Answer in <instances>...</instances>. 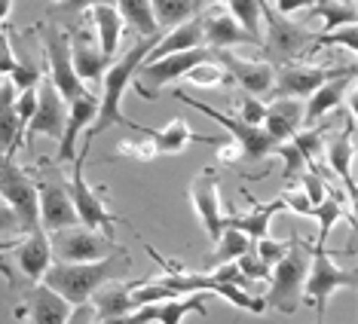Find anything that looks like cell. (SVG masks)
Returning a JSON list of instances; mask_svg holds the SVG:
<instances>
[{"mask_svg":"<svg viewBox=\"0 0 358 324\" xmlns=\"http://www.w3.org/2000/svg\"><path fill=\"white\" fill-rule=\"evenodd\" d=\"M37 108V86L34 89H22V92H15V113H19V123L22 128L28 126V119H31V113H34ZM25 135V132H22Z\"/></svg>","mask_w":358,"mask_h":324,"instance_id":"cell-47","label":"cell"},{"mask_svg":"<svg viewBox=\"0 0 358 324\" xmlns=\"http://www.w3.org/2000/svg\"><path fill=\"white\" fill-rule=\"evenodd\" d=\"M25 233L28 230H25V223L19 221V214L0 199V239H19V236H25Z\"/></svg>","mask_w":358,"mask_h":324,"instance_id":"cell-44","label":"cell"},{"mask_svg":"<svg viewBox=\"0 0 358 324\" xmlns=\"http://www.w3.org/2000/svg\"><path fill=\"white\" fill-rule=\"evenodd\" d=\"M13 68H15V52H13L10 34H3V31H0V74L10 77Z\"/></svg>","mask_w":358,"mask_h":324,"instance_id":"cell-50","label":"cell"},{"mask_svg":"<svg viewBox=\"0 0 358 324\" xmlns=\"http://www.w3.org/2000/svg\"><path fill=\"white\" fill-rule=\"evenodd\" d=\"M300 190L306 193L309 205H319V202L324 199V193H328V187H324V175H319V172H303Z\"/></svg>","mask_w":358,"mask_h":324,"instance_id":"cell-46","label":"cell"},{"mask_svg":"<svg viewBox=\"0 0 358 324\" xmlns=\"http://www.w3.org/2000/svg\"><path fill=\"white\" fill-rule=\"evenodd\" d=\"M260 15L266 19V34L260 40V50H264L266 61H270L273 68L306 59L309 46H313V40H315V31H309L306 25L294 22L291 15L275 13L270 6V0H264V13Z\"/></svg>","mask_w":358,"mask_h":324,"instance_id":"cell-4","label":"cell"},{"mask_svg":"<svg viewBox=\"0 0 358 324\" xmlns=\"http://www.w3.org/2000/svg\"><path fill=\"white\" fill-rule=\"evenodd\" d=\"M117 153L120 156H129V159H138V162H150L159 156L157 144H153L150 135H141V138H126V141L117 144Z\"/></svg>","mask_w":358,"mask_h":324,"instance_id":"cell-40","label":"cell"},{"mask_svg":"<svg viewBox=\"0 0 358 324\" xmlns=\"http://www.w3.org/2000/svg\"><path fill=\"white\" fill-rule=\"evenodd\" d=\"M0 199L19 214L25 230H40V208H37V181L25 168L15 165L13 156H0Z\"/></svg>","mask_w":358,"mask_h":324,"instance_id":"cell-12","label":"cell"},{"mask_svg":"<svg viewBox=\"0 0 358 324\" xmlns=\"http://www.w3.org/2000/svg\"><path fill=\"white\" fill-rule=\"evenodd\" d=\"M315 0H270V6L275 13H282V15H294L300 10H309Z\"/></svg>","mask_w":358,"mask_h":324,"instance_id":"cell-51","label":"cell"},{"mask_svg":"<svg viewBox=\"0 0 358 324\" xmlns=\"http://www.w3.org/2000/svg\"><path fill=\"white\" fill-rule=\"evenodd\" d=\"M113 3H117V13L123 15L126 25H132L141 37L159 34V25L150 10V0H113Z\"/></svg>","mask_w":358,"mask_h":324,"instance_id":"cell-34","label":"cell"},{"mask_svg":"<svg viewBox=\"0 0 358 324\" xmlns=\"http://www.w3.org/2000/svg\"><path fill=\"white\" fill-rule=\"evenodd\" d=\"M132 288L135 281H108L95 290V303H92V312L95 318H117V315H126V312H135V303H132Z\"/></svg>","mask_w":358,"mask_h":324,"instance_id":"cell-29","label":"cell"},{"mask_svg":"<svg viewBox=\"0 0 358 324\" xmlns=\"http://www.w3.org/2000/svg\"><path fill=\"white\" fill-rule=\"evenodd\" d=\"M343 74H355L352 61L343 64V68H337V64H331V68H315V64H291V61L279 64L266 101L270 98H309L322 83H328L334 77H343Z\"/></svg>","mask_w":358,"mask_h":324,"instance_id":"cell-11","label":"cell"},{"mask_svg":"<svg viewBox=\"0 0 358 324\" xmlns=\"http://www.w3.org/2000/svg\"><path fill=\"white\" fill-rule=\"evenodd\" d=\"M92 3H104V0H68V3H64V6H68L71 13H86ZM108 3H110V0H108Z\"/></svg>","mask_w":358,"mask_h":324,"instance_id":"cell-54","label":"cell"},{"mask_svg":"<svg viewBox=\"0 0 358 324\" xmlns=\"http://www.w3.org/2000/svg\"><path fill=\"white\" fill-rule=\"evenodd\" d=\"M206 3L208 0H150V10H153V19H157L159 31H169L187 19H193L196 13H202Z\"/></svg>","mask_w":358,"mask_h":324,"instance_id":"cell-31","label":"cell"},{"mask_svg":"<svg viewBox=\"0 0 358 324\" xmlns=\"http://www.w3.org/2000/svg\"><path fill=\"white\" fill-rule=\"evenodd\" d=\"M242 196H245L251 205V212L248 214H233V226L239 233H245V236L251 239V242H257V239H264V236H270V223H273V217L282 212V199H273V202H260V199H255L248 190H242Z\"/></svg>","mask_w":358,"mask_h":324,"instance_id":"cell-27","label":"cell"},{"mask_svg":"<svg viewBox=\"0 0 358 324\" xmlns=\"http://www.w3.org/2000/svg\"><path fill=\"white\" fill-rule=\"evenodd\" d=\"M40 43H43V59L50 64V80L62 92L64 101H74L86 92V83L77 77L74 64H71V34L59 25H43L40 28Z\"/></svg>","mask_w":358,"mask_h":324,"instance_id":"cell-10","label":"cell"},{"mask_svg":"<svg viewBox=\"0 0 358 324\" xmlns=\"http://www.w3.org/2000/svg\"><path fill=\"white\" fill-rule=\"evenodd\" d=\"M324 187H328V181H324ZM331 190V187H328ZM313 217L319 221V239H315V245L324 248V242H328L334 223L340 221V217H346L349 223L355 226V214H352V202H343V196H340V190H331L324 193V199L319 202V205H313Z\"/></svg>","mask_w":358,"mask_h":324,"instance_id":"cell-28","label":"cell"},{"mask_svg":"<svg viewBox=\"0 0 358 324\" xmlns=\"http://www.w3.org/2000/svg\"><path fill=\"white\" fill-rule=\"evenodd\" d=\"M50 248H52V260H62V263H89V260H101V257L117 254V251H126L117 245V239L104 236L101 230L77 226V223L55 230L50 239Z\"/></svg>","mask_w":358,"mask_h":324,"instance_id":"cell-8","label":"cell"},{"mask_svg":"<svg viewBox=\"0 0 358 324\" xmlns=\"http://www.w3.org/2000/svg\"><path fill=\"white\" fill-rule=\"evenodd\" d=\"M227 10L251 37L264 40V28H260V22H264V15H260L264 13V0H227Z\"/></svg>","mask_w":358,"mask_h":324,"instance_id":"cell-37","label":"cell"},{"mask_svg":"<svg viewBox=\"0 0 358 324\" xmlns=\"http://www.w3.org/2000/svg\"><path fill=\"white\" fill-rule=\"evenodd\" d=\"M52 3H59V6H64V3H68V0H52Z\"/></svg>","mask_w":358,"mask_h":324,"instance_id":"cell-57","label":"cell"},{"mask_svg":"<svg viewBox=\"0 0 358 324\" xmlns=\"http://www.w3.org/2000/svg\"><path fill=\"white\" fill-rule=\"evenodd\" d=\"M25 306L31 315V324H64L74 306L68 303L62 294H55L52 288H46L43 281L28 288L25 294Z\"/></svg>","mask_w":358,"mask_h":324,"instance_id":"cell-24","label":"cell"},{"mask_svg":"<svg viewBox=\"0 0 358 324\" xmlns=\"http://www.w3.org/2000/svg\"><path fill=\"white\" fill-rule=\"evenodd\" d=\"M324 162H328L331 175L343 181L346 199L355 202V172H352V162H355V113L352 110H343V128L331 138V144H324Z\"/></svg>","mask_w":358,"mask_h":324,"instance_id":"cell-18","label":"cell"},{"mask_svg":"<svg viewBox=\"0 0 358 324\" xmlns=\"http://www.w3.org/2000/svg\"><path fill=\"white\" fill-rule=\"evenodd\" d=\"M352 83H355V74H343V77H334L328 83H322L303 104V123L315 126L319 119L328 117L331 110L343 108V98H346L349 89H352Z\"/></svg>","mask_w":358,"mask_h":324,"instance_id":"cell-23","label":"cell"},{"mask_svg":"<svg viewBox=\"0 0 358 324\" xmlns=\"http://www.w3.org/2000/svg\"><path fill=\"white\" fill-rule=\"evenodd\" d=\"M309 270V245L300 236L291 239L288 254L270 270V290H266V309L282 315H294L300 300H303V279Z\"/></svg>","mask_w":358,"mask_h":324,"instance_id":"cell-3","label":"cell"},{"mask_svg":"<svg viewBox=\"0 0 358 324\" xmlns=\"http://www.w3.org/2000/svg\"><path fill=\"white\" fill-rule=\"evenodd\" d=\"M148 135L153 138L157 150H159V153H169V156H175V153H184L190 141H199V144H217L215 138H208V135H193V132H190V126H187L181 117L172 119V123L162 126V128H148Z\"/></svg>","mask_w":358,"mask_h":324,"instance_id":"cell-30","label":"cell"},{"mask_svg":"<svg viewBox=\"0 0 358 324\" xmlns=\"http://www.w3.org/2000/svg\"><path fill=\"white\" fill-rule=\"evenodd\" d=\"M40 77H43V71H40L34 61L15 59V68L10 71V77H6V80L15 86V92H22V89H34L40 83Z\"/></svg>","mask_w":358,"mask_h":324,"instance_id":"cell-42","label":"cell"},{"mask_svg":"<svg viewBox=\"0 0 358 324\" xmlns=\"http://www.w3.org/2000/svg\"><path fill=\"white\" fill-rule=\"evenodd\" d=\"M92 324H153V306H141V309L117 315V318H95Z\"/></svg>","mask_w":358,"mask_h":324,"instance_id":"cell-48","label":"cell"},{"mask_svg":"<svg viewBox=\"0 0 358 324\" xmlns=\"http://www.w3.org/2000/svg\"><path fill=\"white\" fill-rule=\"evenodd\" d=\"M211 61H217L227 74L233 77V83L245 92L266 98L275 80V68L266 59H239L233 50H211Z\"/></svg>","mask_w":358,"mask_h":324,"instance_id":"cell-16","label":"cell"},{"mask_svg":"<svg viewBox=\"0 0 358 324\" xmlns=\"http://www.w3.org/2000/svg\"><path fill=\"white\" fill-rule=\"evenodd\" d=\"M19 272L25 275L28 285H37L43 279V272L50 270L52 263V248H50V239H46L43 230H31L25 233V239L15 242V248L10 251Z\"/></svg>","mask_w":358,"mask_h":324,"instance_id":"cell-20","label":"cell"},{"mask_svg":"<svg viewBox=\"0 0 358 324\" xmlns=\"http://www.w3.org/2000/svg\"><path fill=\"white\" fill-rule=\"evenodd\" d=\"M184 83L193 86V89H215V86H236L233 77L227 74V71L221 68V64L215 61H199L193 64L190 71H184Z\"/></svg>","mask_w":358,"mask_h":324,"instance_id":"cell-36","label":"cell"},{"mask_svg":"<svg viewBox=\"0 0 358 324\" xmlns=\"http://www.w3.org/2000/svg\"><path fill=\"white\" fill-rule=\"evenodd\" d=\"M275 156H282L285 159V181H291V177H297V175H303V168H306V162L303 156H300V150L291 144V138L288 141H279V147H275Z\"/></svg>","mask_w":358,"mask_h":324,"instance_id":"cell-43","label":"cell"},{"mask_svg":"<svg viewBox=\"0 0 358 324\" xmlns=\"http://www.w3.org/2000/svg\"><path fill=\"white\" fill-rule=\"evenodd\" d=\"M132 270V257L129 251H117L110 257H101V260H89V263H62L55 260L50 263V270L43 272V285L52 288L55 294H62L71 306L89 303L92 294L108 281H120L123 275Z\"/></svg>","mask_w":358,"mask_h":324,"instance_id":"cell-2","label":"cell"},{"mask_svg":"<svg viewBox=\"0 0 358 324\" xmlns=\"http://www.w3.org/2000/svg\"><path fill=\"white\" fill-rule=\"evenodd\" d=\"M175 98H178V101H184L187 108L206 113V117H208V119H215L217 126H224L227 132H230L233 141L242 147V162H260V159L273 156L275 147H279V141H275V138L266 132L264 126H248V123H242L239 117H230V113L215 110L211 104H202V101H196L193 95H187V92H175Z\"/></svg>","mask_w":358,"mask_h":324,"instance_id":"cell-6","label":"cell"},{"mask_svg":"<svg viewBox=\"0 0 358 324\" xmlns=\"http://www.w3.org/2000/svg\"><path fill=\"white\" fill-rule=\"evenodd\" d=\"M10 10H13V0H0V25L10 19Z\"/></svg>","mask_w":358,"mask_h":324,"instance_id":"cell-55","label":"cell"},{"mask_svg":"<svg viewBox=\"0 0 358 324\" xmlns=\"http://www.w3.org/2000/svg\"><path fill=\"white\" fill-rule=\"evenodd\" d=\"M291 144L300 150L309 172H322V162H324V126H309L303 132L291 135Z\"/></svg>","mask_w":358,"mask_h":324,"instance_id":"cell-33","label":"cell"},{"mask_svg":"<svg viewBox=\"0 0 358 324\" xmlns=\"http://www.w3.org/2000/svg\"><path fill=\"white\" fill-rule=\"evenodd\" d=\"M92 321H95L92 303H80V306L71 309V315H68V321H64V324H92Z\"/></svg>","mask_w":358,"mask_h":324,"instance_id":"cell-53","label":"cell"},{"mask_svg":"<svg viewBox=\"0 0 358 324\" xmlns=\"http://www.w3.org/2000/svg\"><path fill=\"white\" fill-rule=\"evenodd\" d=\"M309 13H315L324 22L322 34H328L334 28H343V25H355V19H358L355 0H315L309 6Z\"/></svg>","mask_w":358,"mask_h":324,"instance_id":"cell-32","label":"cell"},{"mask_svg":"<svg viewBox=\"0 0 358 324\" xmlns=\"http://www.w3.org/2000/svg\"><path fill=\"white\" fill-rule=\"evenodd\" d=\"M358 285L355 270H340L334 266L331 254L319 245H309V270L303 279V300L315 309V321L324 324L328 315V300L334 290H352Z\"/></svg>","mask_w":358,"mask_h":324,"instance_id":"cell-5","label":"cell"},{"mask_svg":"<svg viewBox=\"0 0 358 324\" xmlns=\"http://www.w3.org/2000/svg\"><path fill=\"white\" fill-rule=\"evenodd\" d=\"M202 19V46L208 50H233V46H260L257 37H251L245 28L230 15L227 3H211L208 10L199 13Z\"/></svg>","mask_w":358,"mask_h":324,"instance_id":"cell-17","label":"cell"},{"mask_svg":"<svg viewBox=\"0 0 358 324\" xmlns=\"http://www.w3.org/2000/svg\"><path fill=\"white\" fill-rule=\"evenodd\" d=\"M37 208H40V230L43 233H55L62 226L80 223L74 202H71V187L55 168L46 172L43 181H37Z\"/></svg>","mask_w":358,"mask_h":324,"instance_id":"cell-14","label":"cell"},{"mask_svg":"<svg viewBox=\"0 0 358 324\" xmlns=\"http://www.w3.org/2000/svg\"><path fill=\"white\" fill-rule=\"evenodd\" d=\"M159 37H162V31L159 34H150V37H141L132 50L123 52L120 59H113L108 64V71H104V77H101L99 113H95V119H92V126H89L86 138H92L95 141V135H101L104 128H110V126H126V128H132V132H138V135H148V128L132 123V119L123 113V95H126V89L132 86V77H135L138 64L144 61V55L153 50V43H157Z\"/></svg>","mask_w":358,"mask_h":324,"instance_id":"cell-1","label":"cell"},{"mask_svg":"<svg viewBox=\"0 0 358 324\" xmlns=\"http://www.w3.org/2000/svg\"><path fill=\"white\" fill-rule=\"evenodd\" d=\"M264 126L275 141H288L303 126V98H270L264 101Z\"/></svg>","mask_w":358,"mask_h":324,"instance_id":"cell-25","label":"cell"},{"mask_svg":"<svg viewBox=\"0 0 358 324\" xmlns=\"http://www.w3.org/2000/svg\"><path fill=\"white\" fill-rule=\"evenodd\" d=\"M215 147H217V159L221 162H242V147L233 141V138L230 141H217Z\"/></svg>","mask_w":358,"mask_h":324,"instance_id":"cell-52","label":"cell"},{"mask_svg":"<svg viewBox=\"0 0 358 324\" xmlns=\"http://www.w3.org/2000/svg\"><path fill=\"white\" fill-rule=\"evenodd\" d=\"M190 202L211 242H217L227 226H233V214L221 205V175L215 165L199 168V175L190 181Z\"/></svg>","mask_w":358,"mask_h":324,"instance_id":"cell-13","label":"cell"},{"mask_svg":"<svg viewBox=\"0 0 358 324\" xmlns=\"http://www.w3.org/2000/svg\"><path fill=\"white\" fill-rule=\"evenodd\" d=\"M22 123L15 113V86L10 80L0 83V156H15L22 147Z\"/></svg>","mask_w":358,"mask_h":324,"instance_id":"cell-26","label":"cell"},{"mask_svg":"<svg viewBox=\"0 0 358 324\" xmlns=\"http://www.w3.org/2000/svg\"><path fill=\"white\" fill-rule=\"evenodd\" d=\"M279 199H282L285 208H291V212H297L303 217H313V205H309L303 190H285V193H279Z\"/></svg>","mask_w":358,"mask_h":324,"instance_id":"cell-49","label":"cell"},{"mask_svg":"<svg viewBox=\"0 0 358 324\" xmlns=\"http://www.w3.org/2000/svg\"><path fill=\"white\" fill-rule=\"evenodd\" d=\"M328 46H346L349 55L358 52V28L355 25H343V28H334L328 34H315L313 46H309V55L328 50Z\"/></svg>","mask_w":358,"mask_h":324,"instance_id":"cell-38","label":"cell"},{"mask_svg":"<svg viewBox=\"0 0 358 324\" xmlns=\"http://www.w3.org/2000/svg\"><path fill=\"white\" fill-rule=\"evenodd\" d=\"M264 110H266L264 98H257V95H251V92L242 89L239 98H236V117H239L242 123H248V126H260L264 123Z\"/></svg>","mask_w":358,"mask_h":324,"instance_id":"cell-41","label":"cell"},{"mask_svg":"<svg viewBox=\"0 0 358 324\" xmlns=\"http://www.w3.org/2000/svg\"><path fill=\"white\" fill-rule=\"evenodd\" d=\"M255 248H257L260 260H264V263H270V266H275V263H279L285 254H288L291 239H288V242H275V239H270V236H264V239H257V242H255Z\"/></svg>","mask_w":358,"mask_h":324,"instance_id":"cell-45","label":"cell"},{"mask_svg":"<svg viewBox=\"0 0 358 324\" xmlns=\"http://www.w3.org/2000/svg\"><path fill=\"white\" fill-rule=\"evenodd\" d=\"M95 113H99V95L89 92V89L80 95V98L68 101V119H64V128H62V138H59V156L55 159L68 165V162L77 156V138L83 128L92 126Z\"/></svg>","mask_w":358,"mask_h":324,"instance_id":"cell-19","label":"cell"},{"mask_svg":"<svg viewBox=\"0 0 358 324\" xmlns=\"http://www.w3.org/2000/svg\"><path fill=\"white\" fill-rule=\"evenodd\" d=\"M64 119H68V101L52 86V80L43 74L37 83V108L25 126V141L22 144H31L34 138H62Z\"/></svg>","mask_w":358,"mask_h":324,"instance_id":"cell-15","label":"cell"},{"mask_svg":"<svg viewBox=\"0 0 358 324\" xmlns=\"http://www.w3.org/2000/svg\"><path fill=\"white\" fill-rule=\"evenodd\" d=\"M211 59V50L208 46H196V50H184V52H172V55H162L157 61H144L138 64L135 77H132V86L141 98H159V92L166 89L169 83H175L178 77H184V71H190L193 64L199 61H208Z\"/></svg>","mask_w":358,"mask_h":324,"instance_id":"cell-9","label":"cell"},{"mask_svg":"<svg viewBox=\"0 0 358 324\" xmlns=\"http://www.w3.org/2000/svg\"><path fill=\"white\" fill-rule=\"evenodd\" d=\"M71 64H74L77 77L83 83H101L104 71H108V59L99 50V40L89 31H74L71 34Z\"/></svg>","mask_w":358,"mask_h":324,"instance_id":"cell-21","label":"cell"},{"mask_svg":"<svg viewBox=\"0 0 358 324\" xmlns=\"http://www.w3.org/2000/svg\"><path fill=\"white\" fill-rule=\"evenodd\" d=\"M236 266H239V272H242V279L245 281H260V279H270V270L273 266L270 263H264L260 260V254H257V248H255V242L242 251L239 257H236Z\"/></svg>","mask_w":358,"mask_h":324,"instance_id":"cell-39","label":"cell"},{"mask_svg":"<svg viewBox=\"0 0 358 324\" xmlns=\"http://www.w3.org/2000/svg\"><path fill=\"white\" fill-rule=\"evenodd\" d=\"M15 242L19 239H0V254H10V251L15 248Z\"/></svg>","mask_w":358,"mask_h":324,"instance_id":"cell-56","label":"cell"},{"mask_svg":"<svg viewBox=\"0 0 358 324\" xmlns=\"http://www.w3.org/2000/svg\"><path fill=\"white\" fill-rule=\"evenodd\" d=\"M89 147H92V138H86V144H83V150L77 153L74 159V165H71V202H74V212H77V221L83 223V226H92V230H101L104 236H110L113 239V226L117 223H123V217H117L113 212H108V205L99 199V193H95L92 187L86 184V175H83V168H86V156H89Z\"/></svg>","mask_w":358,"mask_h":324,"instance_id":"cell-7","label":"cell"},{"mask_svg":"<svg viewBox=\"0 0 358 324\" xmlns=\"http://www.w3.org/2000/svg\"><path fill=\"white\" fill-rule=\"evenodd\" d=\"M89 15V22H92V28H95V40H99V50L101 55L108 61L117 59V52H120V40H123V28H126V22H123V15L117 13V6L113 3H92L86 10Z\"/></svg>","mask_w":358,"mask_h":324,"instance_id":"cell-22","label":"cell"},{"mask_svg":"<svg viewBox=\"0 0 358 324\" xmlns=\"http://www.w3.org/2000/svg\"><path fill=\"white\" fill-rule=\"evenodd\" d=\"M248 245H251V239L245 236V233H239L236 226H227V230L221 233V239H217V251H215V254H208L206 272H211L215 266H221L227 260H236V257H239Z\"/></svg>","mask_w":358,"mask_h":324,"instance_id":"cell-35","label":"cell"}]
</instances>
